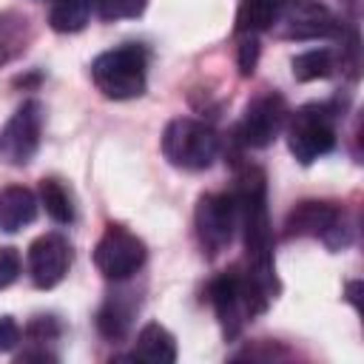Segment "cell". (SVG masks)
I'll use <instances>...</instances> for the list:
<instances>
[{
  "mask_svg": "<svg viewBox=\"0 0 364 364\" xmlns=\"http://www.w3.org/2000/svg\"><path fill=\"white\" fill-rule=\"evenodd\" d=\"M239 228V210L233 193H205L196 205V236L202 247L216 256L225 250Z\"/></svg>",
  "mask_w": 364,
  "mask_h": 364,
  "instance_id": "8",
  "label": "cell"
},
{
  "mask_svg": "<svg viewBox=\"0 0 364 364\" xmlns=\"http://www.w3.org/2000/svg\"><path fill=\"white\" fill-rule=\"evenodd\" d=\"M282 0H242L236 11V31L239 34H259L273 28Z\"/></svg>",
  "mask_w": 364,
  "mask_h": 364,
  "instance_id": "17",
  "label": "cell"
},
{
  "mask_svg": "<svg viewBox=\"0 0 364 364\" xmlns=\"http://www.w3.org/2000/svg\"><path fill=\"white\" fill-rule=\"evenodd\" d=\"M333 54L327 48H310V51H301L293 57V77L301 80V82H310V80H324L333 74Z\"/></svg>",
  "mask_w": 364,
  "mask_h": 364,
  "instance_id": "20",
  "label": "cell"
},
{
  "mask_svg": "<svg viewBox=\"0 0 364 364\" xmlns=\"http://www.w3.org/2000/svg\"><path fill=\"white\" fill-rule=\"evenodd\" d=\"M233 199L239 210V225L245 230V267L242 270L267 299H273L279 290V282H276V264H273V233H270V219H267L264 173L253 165L242 168Z\"/></svg>",
  "mask_w": 364,
  "mask_h": 364,
  "instance_id": "1",
  "label": "cell"
},
{
  "mask_svg": "<svg viewBox=\"0 0 364 364\" xmlns=\"http://www.w3.org/2000/svg\"><path fill=\"white\" fill-rule=\"evenodd\" d=\"M128 358L145 361V364H173L176 361V341L162 324L148 321L136 333V344H134V353Z\"/></svg>",
  "mask_w": 364,
  "mask_h": 364,
  "instance_id": "14",
  "label": "cell"
},
{
  "mask_svg": "<svg viewBox=\"0 0 364 364\" xmlns=\"http://www.w3.org/2000/svg\"><path fill=\"white\" fill-rule=\"evenodd\" d=\"M287 117V148L301 165H310L336 148L333 111L327 105H304Z\"/></svg>",
  "mask_w": 364,
  "mask_h": 364,
  "instance_id": "5",
  "label": "cell"
},
{
  "mask_svg": "<svg viewBox=\"0 0 364 364\" xmlns=\"http://www.w3.org/2000/svg\"><path fill=\"white\" fill-rule=\"evenodd\" d=\"M276 23L282 26V34L290 40L330 37L338 28V20L333 17V11L316 0H282Z\"/></svg>",
  "mask_w": 364,
  "mask_h": 364,
  "instance_id": "10",
  "label": "cell"
},
{
  "mask_svg": "<svg viewBox=\"0 0 364 364\" xmlns=\"http://www.w3.org/2000/svg\"><path fill=\"white\" fill-rule=\"evenodd\" d=\"M256 60H259V43H256V34H245V40L239 43V71H242L245 77L253 74Z\"/></svg>",
  "mask_w": 364,
  "mask_h": 364,
  "instance_id": "24",
  "label": "cell"
},
{
  "mask_svg": "<svg viewBox=\"0 0 364 364\" xmlns=\"http://www.w3.org/2000/svg\"><path fill=\"white\" fill-rule=\"evenodd\" d=\"M128 293H111L108 301L97 313V327L105 338H122L131 327V316L136 310V301H125Z\"/></svg>",
  "mask_w": 364,
  "mask_h": 364,
  "instance_id": "16",
  "label": "cell"
},
{
  "mask_svg": "<svg viewBox=\"0 0 364 364\" xmlns=\"http://www.w3.org/2000/svg\"><path fill=\"white\" fill-rule=\"evenodd\" d=\"M341 213L336 205L330 202H299L284 222V236H330L333 230H338Z\"/></svg>",
  "mask_w": 364,
  "mask_h": 364,
  "instance_id": "12",
  "label": "cell"
},
{
  "mask_svg": "<svg viewBox=\"0 0 364 364\" xmlns=\"http://www.w3.org/2000/svg\"><path fill=\"white\" fill-rule=\"evenodd\" d=\"M91 17V0H51L48 26L60 34L82 31Z\"/></svg>",
  "mask_w": 364,
  "mask_h": 364,
  "instance_id": "18",
  "label": "cell"
},
{
  "mask_svg": "<svg viewBox=\"0 0 364 364\" xmlns=\"http://www.w3.org/2000/svg\"><path fill=\"white\" fill-rule=\"evenodd\" d=\"M208 299L213 304V313L222 324V333L228 338L239 336V330L245 327L247 318L264 313L267 307V296L247 279V273L242 267L225 270L219 273L210 284H208Z\"/></svg>",
  "mask_w": 364,
  "mask_h": 364,
  "instance_id": "2",
  "label": "cell"
},
{
  "mask_svg": "<svg viewBox=\"0 0 364 364\" xmlns=\"http://www.w3.org/2000/svg\"><path fill=\"white\" fill-rule=\"evenodd\" d=\"M60 321L54 318V316H34L31 321H28V327H26V336L31 338V341H51V338H57L60 336Z\"/></svg>",
  "mask_w": 364,
  "mask_h": 364,
  "instance_id": "22",
  "label": "cell"
},
{
  "mask_svg": "<svg viewBox=\"0 0 364 364\" xmlns=\"http://www.w3.org/2000/svg\"><path fill=\"white\" fill-rule=\"evenodd\" d=\"M37 196L26 185H6L0 191V230L17 233L37 219Z\"/></svg>",
  "mask_w": 364,
  "mask_h": 364,
  "instance_id": "13",
  "label": "cell"
},
{
  "mask_svg": "<svg viewBox=\"0 0 364 364\" xmlns=\"http://www.w3.org/2000/svg\"><path fill=\"white\" fill-rule=\"evenodd\" d=\"M162 154L173 168L205 171V168L213 165V159L219 154V136L210 125H205L199 119L176 117L165 125Z\"/></svg>",
  "mask_w": 364,
  "mask_h": 364,
  "instance_id": "4",
  "label": "cell"
},
{
  "mask_svg": "<svg viewBox=\"0 0 364 364\" xmlns=\"http://www.w3.org/2000/svg\"><path fill=\"white\" fill-rule=\"evenodd\" d=\"M287 102L282 94L276 91H264L259 97H253L245 108L242 125H239V136L245 145L250 148H267L284 128L287 122Z\"/></svg>",
  "mask_w": 364,
  "mask_h": 364,
  "instance_id": "9",
  "label": "cell"
},
{
  "mask_svg": "<svg viewBox=\"0 0 364 364\" xmlns=\"http://www.w3.org/2000/svg\"><path fill=\"white\" fill-rule=\"evenodd\" d=\"M71 267V247L60 233H46L28 247V276L34 287L51 290L57 287Z\"/></svg>",
  "mask_w": 364,
  "mask_h": 364,
  "instance_id": "11",
  "label": "cell"
},
{
  "mask_svg": "<svg viewBox=\"0 0 364 364\" xmlns=\"http://www.w3.org/2000/svg\"><path fill=\"white\" fill-rule=\"evenodd\" d=\"M40 205H43L46 213H48L54 222H60V225H68V222H74V216H77L71 191L63 185V179H54V176H48V179L40 182Z\"/></svg>",
  "mask_w": 364,
  "mask_h": 364,
  "instance_id": "19",
  "label": "cell"
},
{
  "mask_svg": "<svg viewBox=\"0 0 364 364\" xmlns=\"http://www.w3.org/2000/svg\"><path fill=\"white\" fill-rule=\"evenodd\" d=\"M145 256H148L145 242L122 225H108L94 247V264L111 282L131 279L145 264Z\"/></svg>",
  "mask_w": 364,
  "mask_h": 364,
  "instance_id": "6",
  "label": "cell"
},
{
  "mask_svg": "<svg viewBox=\"0 0 364 364\" xmlns=\"http://www.w3.org/2000/svg\"><path fill=\"white\" fill-rule=\"evenodd\" d=\"M102 20H134L145 11L148 0H94Z\"/></svg>",
  "mask_w": 364,
  "mask_h": 364,
  "instance_id": "21",
  "label": "cell"
},
{
  "mask_svg": "<svg viewBox=\"0 0 364 364\" xmlns=\"http://www.w3.org/2000/svg\"><path fill=\"white\" fill-rule=\"evenodd\" d=\"M43 131V105L37 100L23 102L0 131V162L28 165L40 148Z\"/></svg>",
  "mask_w": 364,
  "mask_h": 364,
  "instance_id": "7",
  "label": "cell"
},
{
  "mask_svg": "<svg viewBox=\"0 0 364 364\" xmlns=\"http://www.w3.org/2000/svg\"><path fill=\"white\" fill-rule=\"evenodd\" d=\"M91 80L108 100H134L148 85V51L136 43L102 51L91 63Z\"/></svg>",
  "mask_w": 364,
  "mask_h": 364,
  "instance_id": "3",
  "label": "cell"
},
{
  "mask_svg": "<svg viewBox=\"0 0 364 364\" xmlns=\"http://www.w3.org/2000/svg\"><path fill=\"white\" fill-rule=\"evenodd\" d=\"M34 40L31 20L20 11H0V68L17 60Z\"/></svg>",
  "mask_w": 364,
  "mask_h": 364,
  "instance_id": "15",
  "label": "cell"
},
{
  "mask_svg": "<svg viewBox=\"0 0 364 364\" xmlns=\"http://www.w3.org/2000/svg\"><path fill=\"white\" fill-rule=\"evenodd\" d=\"M20 327H17V321L11 318V316H0V353H9V350H14L17 347V341H20Z\"/></svg>",
  "mask_w": 364,
  "mask_h": 364,
  "instance_id": "25",
  "label": "cell"
},
{
  "mask_svg": "<svg viewBox=\"0 0 364 364\" xmlns=\"http://www.w3.org/2000/svg\"><path fill=\"white\" fill-rule=\"evenodd\" d=\"M20 267H23L20 253L14 247H0V290L9 287L11 282H17Z\"/></svg>",
  "mask_w": 364,
  "mask_h": 364,
  "instance_id": "23",
  "label": "cell"
}]
</instances>
